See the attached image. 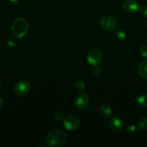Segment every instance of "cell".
<instances>
[{
  "instance_id": "cell-1",
  "label": "cell",
  "mask_w": 147,
  "mask_h": 147,
  "mask_svg": "<svg viewBox=\"0 0 147 147\" xmlns=\"http://www.w3.org/2000/svg\"><path fill=\"white\" fill-rule=\"evenodd\" d=\"M66 134L60 130L51 131L46 137V145L49 147H61L66 143Z\"/></svg>"
},
{
  "instance_id": "cell-2",
  "label": "cell",
  "mask_w": 147,
  "mask_h": 147,
  "mask_svg": "<svg viewBox=\"0 0 147 147\" xmlns=\"http://www.w3.org/2000/svg\"><path fill=\"white\" fill-rule=\"evenodd\" d=\"M11 30L16 38H22L28 31V23L23 18H17L12 22Z\"/></svg>"
},
{
  "instance_id": "cell-3",
  "label": "cell",
  "mask_w": 147,
  "mask_h": 147,
  "mask_svg": "<svg viewBox=\"0 0 147 147\" xmlns=\"http://www.w3.org/2000/svg\"><path fill=\"white\" fill-rule=\"evenodd\" d=\"M99 25L103 30L112 32L116 27L117 22L115 19L111 16H104L99 20Z\"/></svg>"
},
{
  "instance_id": "cell-4",
  "label": "cell",
  "mask_w": 147,
  "mask_h": 147,
  "mask_svg": "<svg viewBox=\"0 0 147 147\" xmlns=\"http://www.w3.org/2000/svg\"><path fill=\"white\" fill-rule=\"evenodd\" d=\"M30 90V84L29 82L26 80H20L17 84L15 85L14 88V93L17 96H25L29 93Z\"/></svg>"
},
{
  "instance_id": "cell-5",
  "label": "cell",
  "mask_w": 147,
  "mask_h": 147,
  "mask_svg": "<svg viewBox=\"0 0 147 147\" xmlns=\"http://www.w3.org/2000/svg\"><path fill=\"white\" fill-rule=\"evenodd\" d=\"M63 126L70 131L77 130L79 127V120L77 117L74 116H69L63 119Z\"/></svg>"
},
{
  "instance_id": "cell-6",
  "label": "cell",
  "mask_w": 147,
  "mask_h": 147,
  "mask_svg": "<svg viewBox=\"0 0 147 147\" xmlns=\"http://www.w3.org/2000/svg\"><path fill=\"white\" fill-rule=\"evenodd\" d=\"M89 103V98L86 93H79L74 99V106L76 109L83 110L88 106Z\"/></svg>"
},
{
  "instance_id": "cell-7",
  "label": "cell",
  "mask_w": 147,
  "mask_h": 147,
  "mask_svg": "<svg viewBox=\"0 0 147 147\" xmlns=\"http://www.w3.org/2000/svg\"><path fill=\"white\" fill-rule=\"evenodd\" d=\"M122 8L127 13H134L139 9V4L136 0H124Z\"/></svg>"
},
{
  "instance_id": "cell-8",
  "label": "cell",
  "mask_w": 147,
  "mask_h": 147,
  "mask_svg": "<svg viewBox=\"0 0 147 147\" xmlns=\"http://www.w3.org/2000/svg\"><path fill=\"white\" fill-rule=\"evenodd\" d=\"M102 58V54L97 50H92L87 55V61L90 65L96 66L101 62Z\"/></svg>"
},
{
  "instance_id": "cell-9",
  "label": "cell",
  "mask_w": 147,
  "mask_h": 147,
  "mask_svg": "<svg viewBox=\"0 0 147 147\" xmlns=\"http://www.w3.org/2000/svg\"><path fill=\"white\" fill-rule=\"evenodd\" d=\"M109 126L113 131L120 132L123 129L124 122L120 118L114 117L110 121Z\"/></svg>"
},
{
  "instance_id": "cell-10",
  "label": "cell",
  "mask_w": 147,
  "mask_h": 147,
  "mask_svg": "<svg viewBox=\"0 0 147 147\" xmlns=\"http://www.w3.org/2000/svg\"><path fill=\"white\" fill-rule=\"evenodd\" d=\"M99 112L102 116L105 119H110L112 114V109L108 104H102L99 109Z\"/></svg>"
},
{
  "instance_id": "cell-11",
  "label": "cell",
  "mask_w": 147,
  "mask_h": 147,
  "mask_svg": "<svg viewBox=\"0 0 147 147\" xmlns=\"http://www.w3.org/2000/svg\"><path fill=\"white\" fill-rule=\"evenodd\" d=\"M138 72L142 78L147 79V60L140 63L138 66Z\"/></svg>"
},
{
  "instance_id": "cell-12",
  "label": "cell",
  "mask_w": 147,
  "mask_h": 147,
  "mask_svg": "<svg viewBox=\"0 0 147 147\" xmlns=\"http://www.w3.org/2000/svg\"><path fill=\"white\" fill-rule=\"evenodd\" d=\"M136 103L139 107L147 108V95H139L136 98Z\"/></svg>"
},
{
  "instance_id": "cell-13",
  "label": "cell",
  "mask_w": 147,
  "mask_h": 147,
  "mask_svg": "<svg viewBox=\"0 0 147 147\" xmlns=\"http://www.w3.org/2000/svg\"><path fill=\"white\" fill-rule=\"evenodd\" d=\"M138 127L141 131L147 130V116H143L138 120Z\"/></svg>"
},
{
  "instance_id": "cell-14",
  "label": "cell",
  "mask_w": 147,
  "mask_h": 147,
  "mask_svg": "<svg viewBox=\"0 0 147 147\" xmlns=\"http://www.w3.org/2000/svg\"><path fill=\"white\" fill-rule=\"evenodd\" d=\"M115 34L116 38L119 40H124L127 37L126 32H125V31H124V30H117V31L115 32Z\"/></svg>"
},
{
  "instance_id": "cell-15",
  "label": "cell",
  "mask_w": 147,
  "mask_h": 147,
  "mask_svg": "<svg viewBox=\"0 0 147 147\" xmlns=\"http://www.w3.org/2000/svg\"><path fill=\"white\" fill-rule=\"evenodd\" d=\"M75 88H76L78 90L82 91V90H84L86 88V84H85V83L84 81L79 80L75 83Z\"/></svg>"
},
{
  "instance_id": "cell-16",
  "label": "cell",
  "mask_w": 147,
  "mask_h": 147,
  "mask_svg": "<svg viewBox=\"0 0 147 147\" xmlns=\"http://www.w3.org/2000/svg\"><path fill=\"white\" fill-rule=\"evenodd\" d=\"M140 54L144 58H147V45H142L141 47H140Z\"/></svg>"
},
{
  "instance_id": "cell-17",
  "label": "cell",
  "mask_w": 147,
  "mask_h": 147,
  "mask_svg": "<svg viewBox=\"0 0 147 147\" xmlns=\"http://www.w3.org/2000/svg\"><path fill=\"white\" fill-rule=\"evenodd\" d=\"M17 40L14 37H10L8 40V45L10 47H14V46L17 45Z\"/></svg>"
},
{
  "instance_id": "cell-18",
  "label": "cell",
  "mask_w": 147,
  "mask_h": 147,
  "mask_svg": "<svg viewBox=\"0 0 147 147\" xmlns=\"http://www.w3.org/2000/svg\"><path fill=\"white\" fill-rule=\"evenodd\" d=\"M127 131H128V132L129 134H132L135 133V131H136V127H135V125H130V126H128V129H127Z\"/></svg>"
},
{
  "instance_id": "cell-19",
  "label": "cell",
  "mask_w": 147,
  "mask_h": 147,
  "mask_svg": "<svg viewBox=\"0 0 147 147\" xmlns=\"http://www.w3.org/2000/svg\"><path fill=\"white\" fill-rule=\"evenodd\" d=\"M92 73H93V75L95 76L98 77L101 74V69L98 67H95L93 68V70H92Z\"/></svg>"
},
{
  "instance_id": "cell-20",
  "label": "cell",
  "mask_w": 147,
  "mask_h": 147,
  "mask_svg": "<svg viewBox=\"0 0 147 147\" xmlns=\"http://www.w3.org/2000/svg\"><path fill=\"white\" fill-rule=\"evenodd\" d=\"M140 11L144 17H147V6H142L140 8Z\"/></svg>"
},
{
  "instance_id": "cell-21",
  "label": "cell",
  "mask_w": 147,
  "mask_h": 147,
  "mask_svg": "<svg viewBox=\"0 0 147 147\" xmlns=\"http://www.w3.org/2000/svg\"><path fill=\"white\" fill-rule=\"evenodd\" d=\"M55 117H56V119L58 121H61L63 119V114L61 113L60 112H58V113H56L55 115Z\"/></svg>"
},
{
  "instance_id": "cell-22",
  "label": "cell",
  "mask_w": 147,
  "mask_h": 147,
  "mask_svg": "<svg viewBox=\"0 0 147 147\" xmlns=\"http://www.w3.org/2000/svg\"><path fill=\"white\" fill-rule=\"evenodd\" d=\"M10 1L12 4H14V5H15V4H19V2H20V0H10Z\"/></svg>"
},
{
  "instance_id": "cell-23",
  "label": "cell",
  "mask_w": 147,
  "mask_h": 147,
  "mask_svg": "<svg viewBox=\"0 0 147 147\" xmlns=\"http://www.w3.org/2000/svg\"><path fill=\"white\" fill-rule=\"evenodd\" d=\"M3 106H4V100H3L2 98L0 96V109L3 107Z\"/></svg>"
},
{
  "instance_id": "cell-24",
  "label": "cell",
  "mask_w": 147,
  "mask_h": 147,
  "mask_svg": "<svg viewBox=\"0 0 147 147\" xmlns=\"http://www.w3.org/2000/svg\"><path fill=\"white\" fill-rule=\"evenodd\" d=\"M1 81H0V89H1Z\"/></svg>"
}]
</instances>
